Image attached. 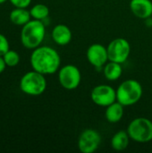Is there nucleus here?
Masks as SVG:
<instances>
[{
	"label": "nucleus",
	"instance_id": "1",
	"mask_svg": "<svg viewBox=\"0 0 152 153\" xmlns=\"http://www.w3.org/2000/svg\"><path fill=\"white\" fill-rule=\"evenodd\" d=\"M34 71L44 75L56 73L60 67L61 58L56 49L47 46H39L33 49L30 58Z\"/></svg>",
	"mask_w": 152,
	"mask_h": 153
},
{
	"label": "nucleus",
	"instance_id": "2",
	"mask_svg": "<svg viewBox=\"0 0 152 153\" xmlns=\"http://www.w3.org/2000/svg\"><path fill=\"white\" fill-rule=\"evenodd\" d=\"M46 35V28L42 21L30 20L21 30V42L28 49H35L40 46Z\"/></svg>",
	"mask_w": 152,
	"mask_h": 153
},
{
	"label": "nucleus",
	"instance_id": "3",
	"mask_svg": "<svg viewBox=\"0 0 152 153\" xmlns=\"http://www.w3.org/2000/svg\"><path fill=\"white\" fill-rule=\"evenodd\" d=\"M142 95V87L136 80H126L123 82L116 90V101L124 107L137 103Z\"/></svg>",
	"mask_w": 152,
	"mask_h": 153
},
{
	"label": "nucleus",
	"instance_id": "4",
	"mask_svg": "<svg viewBox=\"0 0 152 153\" xmlns=\"http://www.w3.org/2000/svg\"><path fill=\"white\" fill-rule=\"evenodd\" d=\"M19 86L23 93L30 96H39L46 91L47 81L44 74L32 70L22 75Z\"/></svg>",
	"mask_w": 152,
	"mask_h": 153
},
{
	"label": "nucleus",
	"instance_id": "5",
	"mask_svg": "<svg viewBox=\"0 0 152 153\" xmlns=\"http://www.w3.org/2000/svg\"><path fill=\"white\" fill-rule=\"evenodd\" d=\"M126 131L134 142L145 143L152 141V122L148 118L137 117L133 119Z\"/></svg>",
	"mask_w": 152,
	"mask_h": 153
},
{
	"label": "nucleus",
	"instance_id": "6",
	"mask_svg": "<svg viewBox=\"0 0 152 153\" xmlns=\"http://www.w3.org/2000/svg\"><path fill=\"white\" fill-rule=\"evenodd\" d=\"M108 60L119 64L125 63L131 53V46L127 39L117 38L113 39L107 48Z\"/></svg>",
	"mask_w": 152,
	"mask_h": 153
},
{
	"label": "nucleus",
	"instance_id": "7",
	"mask_svg": "<svg viewBox=\"0 0 152 153\" xmlns=\"http://www.w3.org/2000/svg\"><path fill=\"white\" fill-rule=\"evenodd\" d=\"M82 80L81 72L77 66L73 65H66L58 72V81L61 86L68 91L76 89Z\"/></svg>",
	"mask_w": 152,
	"mask_h": 153
},
{
	"label": "nucleus",
	"instance_id": "8",
	"mask_svg": "<svg viewBox=\"0 0 152 153\" xmlns=\"http://www.w3.org/2000/svg\"><path fill=\"white\" fill-rule=\"evenodd\" d=\"M90 98L96 105L107 108L116 101V91L109 85H98L91 91Z\"/></svg>",
	"mask_w": 152,
	"mask_h": 153
},
{
	"label": "nucleus",
	"instance_id": "9",
	"mask_svg": "<svg viewBox=\"0 0 152 153\" xmlns=\"http://www.w3.org/2000/svg\"><path fill=\"white\" fill-rule=\"evenodd\" d=\"M101 143L99 133L94 129H86L79 136L78 148L82 153H92L96 152Z\"/></svg>",
	"mask_w": 152,
	"mask_h": 153
},
{
	"label": "nucleus",
	"instance_id": "10",
	"mask_svg": "<svg viewBox=\"0 0 152 153\" xmlns=\"http://www.w3.org/2000/svg\"><path fill=\"white\" fill-rule=\"evenodd\" d=\"M86 56L90 64L97 68L102 67L108 60L107 48L99 43L92 44L88 48Z\"/></svg>",
	"mask_w": 152,
	"mask_h": 153
},
{
	"label": "nucleus",
	"instance_id": "11",
	"mask_svg": "<svg viewBox=\"0 0 152 153\" xmlns=\"http://www.w3.org/2000/svg\"><path fill=\"white\" fill-rule=\"evenodd\" d=\"M130 9L140 19H147L152 15V2L151 0H131Z\"/></svg>",
	"mask_w": 152,
	"mask_h": 153
},
{
	"label": "nucleus",
	"instance_id": "12",
	"mask_svg": "<svg viewBox=\"0 0 152 153\" xmlns=\"http://www.w3.org/2000/svg\"><path fill=\"white\" fill-rule=\"evenodd\" d=\"M72 31L65 24H57L54 27L52 30V39L53 40L60 46L67 45L72 39Z\"/></svg>",
	"mask_w": 152,
	"mask_h": 153
},
{
	"label": "nucleus",
	"instance_id": "13",
	"mask_svg": "<svg viewBox=\"0 0 152 153\" xmlns=\"http://www.w3.org/2000/svg\"><path fill=\"white\" fill-rule=\"evenodd\" d=\"M31 15L30 11L26 10V8L15 7L10 13L9 19L11 22L17 26H23L28 22L30 21Z\"/></svg>",
	"mask_w": 152,
	"mask_h": 153
},
{
	"label": "nucleus",
	"instance_id": "14",
	"mask_svg": "<svg viewBox=\"0 0 152 153\" xmlns=\"http://www.w3.org/2000/svg\"><path fill=\"white\" fill-rule=\"evenodd\" d=\"M123 116H124V106L118 101H116L107 107L105 117L108 122L117 123L122 119Z\"/></svg>",
	"mask_w": 152,
	"mask_h": 153
},
{
	"label": "nucleus",
	"instance_id": "15",
	"mask_svg": "<svg viewBox=\"0 0 152 153\" xmlns=\"http://www.w3.org/2000/svg\"><path fill=\"white\" fill-rule=\"evenodd\" d=\"M130 136L127 131L120 130L114 134L111 139V146L115 151H124L128 147Z\"/></svg>",
	"mask_w": 152,
	"mask_h": 153
},
{
	"label": "nucleus",
	"instance_id": "16",
	"mask_svg": "<svg viewBox=\"0 0 152 153\" xmlns=\"http://www.w3.org/2000/svg\"><path fill=\"white\" fill-rule=\"evenodd\" d=\"M123 73V68L121 64L109 61L106 64L104 67V75L107 80L108 81H116L118 80Z\"/></svg>",
	"mask_w": 152,
	"mask_h": 153
},
{
	"label": "nucleus",
	"instance_id": "17",
	"mask_svg": "<svg viewBox=\"0 0 152 153\" xmlns=\"http://www.w3.org/2000/svg\"><path fill=\"white\" fill-rule=\"evenodd\" d=\"M30 13L31 18L35 19V20L42 21L48 16L49 9L44 4H37L30 8Z\"/></svg>",
	"mask_w": 152,
	"mask_h": 153
},
{
	"label": "nucleus",
	"instance_id": "18",
	"mask_svg": "<svg viewBox=\"0 0 152 153\" xmlns=\"http://www.w3.org/2000/svg\"><path fill=\"white\" fill-rule=\"evenodd\" d=\"M3 58H4V61L6 66H9V67H14L20 62V56H19L18 52H16L15 50L9 49L3 56Z\"/></svg>",
	"mask_w": 152,
	"mask_h": 153
},
{
	"label": "nucleus",
	"instance_id": "19",
	"mask_svg": "<svg viewBox=\"0 0 152 153\" xmlns=\"http://www.w3.org/2000/svg\"><path fill=\"white\" fill-rule=\"evenodd\" d=\"M9 49V41L7 38L4 34L0 33V56H3Z\"/></svg>",
	"mask_w": 152,
	"mask_h": 153
},
{
	"label": "nucleus",
	"instance_id": "20",
	"mask_svg": "<svg viewBox=\"0 0 152 153\" xmlns=\"http://www.w3.org/2000/svg\"><path fill=\"white\" fill-rule=\"evenodd\" d=\"M9 1L14 7H21V8H27L31 3V0H9Z\"/></svg>",
	"mask_w": 152,
	"mask_h": 153
},
{
	"label": "nucleus",
	"instance_id": "21",
	"mask_svg": "<svg viewBox=\"0 0 152 153\" xmlns=\"http://www.w3.org/2000/svg\"><path fill=\"white\" fill-rule=\"evenodd\" d=\"M5 67H6V65L4 61V58L3 56H0V74L4 71Z\"/></svg>",
	"mask_w": 152,
	"mask_h": 153
},
{
	"label": "nucleus",
	"instance_id": "22",
	"mask_svg": "<svg viewBox=\"0 0 152 153\" xmlns=\"http://www.w3.org/2000/svg\"><path fill=\"white\" fill-rule=\"evenodd\" d=\"M6 1H7V0H0V4H4Z\"/></svg>",
	"mask_w": 152,
	"mask_h": 153
}]
</instances>
